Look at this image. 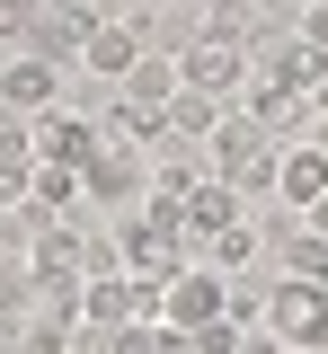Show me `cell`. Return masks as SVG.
I'll use <instances>...</instances> for the list:
<instances>
[{"label": "cell", "mask_w": 328, "mask_h": 354, "mask_svg": "<svg viewBox=\"0 0 328 354\" xmlns=\"http://www.w3.org/2000/svg\"><path fill=\"white\" fill-rule=\"evenodd\" d=\"M213 177H231L239 195H275V169H284V133H266L248 106H231L222 124H213Z\"/></svg>", "instance_id": "cell-1"}, {"label": "cell", "mask_w": 328, "mask_h": 354, "mask_svg": "<svg viewBox=\"0 0 328 354\" xmlns=\"http://www.w3.org/2000/svg\"><path fill=\"white\" fill-rule=\"evenodd\" d=\"M266 328H275V346L328 354V274H275V292H266Z\"/></svg>", "instance_id": "cell-2"}, {"label": "cell", "mask_w": 328, "mask_h": 354, "mask_svg": "<svg viewBox=\"0 0 328 354\" xmlns=\"http://www.w3.org/2000/svg\"><path fill=\"white\" fill-rule=\"evenodd\" d=\"M80 195H89V213H134L142 195H151V151H134V142H107L89 169H80Z\"/></svg>", "instance_id": "cell-3"}, {"label": "cell", "mask_w": 328, "mask_h": 354, "mask_svg": "<svg viewBox=\"0 0 328 354\" xmlns=\"http://www.w3.org/2000/svg\"><path fill=\"white\" fill-rule=\"evenodd\" d=\"M160 310L178 319V328H213L222 310H231V274L213 257H187L178 274H169V292H160Z\"/></svg>", "instance_id": "cell-4"}, {"label": "cell", "mask_w": 328, "mask_h": 354, "mask_svg": "<svg viewBox=\"0 0 328 354\" xmlns=\"http://www.w3.org/2000/svg\"><path fill=\"white\" fill-rule=\"evenodd\" d=\"M248 44H213V36H195L187 53H178V71H187V88H204V97H222V106H239V88H248Z\"/></svg>", "instance_id": "cell-5"}, {"label": "cell", "mask_w": 328, "mask_h": 354, "mask_svg": "<svg viewBox=\"0 0 328 354\" xmlns=\"http://www.w3.org/2000/svg\"><path fill=\"white\" fill-rule=\"evenodd\" d=\"M0 97H9V115L62 106V62H53V53H9V62H0Z\"/></svg>", "instance_id": "cell-6"}, {"label": "cell", "mask_w": 328, "mask_h": 354, "mask_svg": "<svg viewBox=\"0 0 328 354\" xmlns=\"http://www.w3.org/2000/svg\"><path fill=\"white\" fill-rule=\"evenodd\" d=\"M98 151H107V124H98V115H71V106H45V115H36V160L89 169Z\"/></svg>", "instance_id": "cell-7"}, {"label": "cell", "mask_w": 328, "mask_h": 354, "mask_svg": "<svg viewBox=\"0 0 328 354\" xmlns=\"http://www.w3.org/2000/svg\"><path fill=\"white\" fill-rule=\"evenodd\" d=\"M239 106H248L266 133H284V142H293V133H311V97H302V88H284L275 71H257V80L239 88Z\"/></svg>", "instance_id": "cell-8"}, {"label": "cell", "mask_w": 328, "mask_h": 354, "mask_svg": "<svg viewBox=\"0 0 328 354\" xmlns=\"http://www.w3.org/2000/svg\"><path fill=\"white\" fill-rule=\"evenodd\" d=\"M328 195V151L302 133V142H284V169H275V204H293V213H311Z\"/></svg>", "instance_id": "cell-9"}, {"label": "cell", "mask_w": 328, "mask_h": 354, "mask_svg": "<svg viewBox=\"0 0 328 354\" xmlns=\"http://www.w3.org/2000/svg\"><path fill=\"white\" fill-rule=\"evenodd\" d=\"M98 124H107V142H134V151H160V142H178L169 106H142V97H125V88H116V106H107Z\"/></svg>", "instance_id": "cell-10"}, {"label": "cell", "mask_w": 328, "mask_h": 354, "mask_svg": "<svg viewBox=\"0 0 328 354\" xmlns=\"http://www.w3.org/2000/svg\"><path fill=\"white\" fill-rule=\"evenodd\" d=\"M239 204H248V195H239L231 177H204V186H195V195H187V248H195V239H213L222 221H248V213H239Z\"/></svg>", "instance_id": "cell-11"}, {"label": "cell", "mask_w": 328, "mask_h": 354, "mask_svg": "<svg viewBox=\"0 0 328 354\" xmlns=\"http://www.w3.org/2000/svg\"><path fill=\"white\" fill-rule=\"evenodd\" d=\"M125 97H142V106H178V88H187V71H178V53H142L134 71H125Z\"/></svg>", "instance_id": "cell-12"}, {"label": "cell", "mask_w": 328, "mask_h": 354, "mask_svg": "<svg viewBox=\"0 0 328 354\" xmlns=\"http://www.w3.org/2000/svg\"><path fill=\"white\" fill-rule=\"evenodd\" d=\"M195 257H213L222 274H239V266H257V257H266V230H257V221H222L213 239H195Z\"/></svg>", "instance_id": "cell-13"}, {"label": "cell", "mask_w": 328, "mask_h": 354, "mask_svg": "<svg viewBox=\"0 0 328 354\" xmlns=\"http://www.w3.org/2000/svg\"><path fill=\"white\" fill-rule=\"evenodd\" d=\"M311 221H320V230H328V195H320V204H311Z\"/></svg>", "instance_id": "cell-14"}, {"label": "cell", "mask_w": 328, "mask_h": 354, "mask_svg": "<svg viewBox=\"0 0 328 354\" xmlns=\"http://www.w3.org/2000/svg\"><path fill=\"white\" fill-rule=\"evenodd\" d=\"M0 230H9V204H0Z\"/></svg>", "instance_id": "cell-15"}]
</instances>
